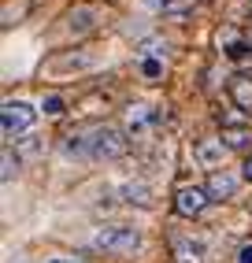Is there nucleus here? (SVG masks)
Instances as JSON below:
<instances>
[{"mask_svg": "<svg viewBox=\"0 0 252 263\" xmlns=\"http://www.w3.org/2000/svg\"><path fill=\"white\" fill-rule=\"evenodd\" d=\"M93 249L115 252V256H130V252L141 249V230H134V226H100L93 234Z\"/></svg>", "mask_w": 252, "mask_h": 263, "instance_id": "1", "label": "nucleus"}, {"mask_svg": "<svg viewBox=\"0 0 252 263\" xmlns=\"http://www.w3.org/2000/svg\"><path fill=\"white\" fill-rule=\"evenodd\" d=\"M126 134L119 126H93L89 130V156L93 160H119V156H126Z\"/></svg>", "mask_w": 252, "mask_h": 263, "instance_id": "2", "label": "nucleus"}, {"mask_svg": "<svg viewBox=\"0 0 252 263\" xmlns=\"http://www.w3.org/2000/svg\"><path fill=\"white\" fill-rule=\"evenodd\" d=\"M33 119H38V111H33L26 100H8L4 111H0V130H4V137L11 141V137H19L33 126Z\"/></svg>", "mask_w": 252, "mask_h": 263, "instance_id": "3", "label": "nucleus"}, {"mask_svg": "<svg viewBox=\"0 0 252 263\" xmlns=\"http://www.w3.org/2000/svg\"><path fill=\"white\" fill-rule=\"evenodd\" d=\"M208 189H201V185H182L174 193V212L178 215H186V219H193V215H201L204 208H208Z\"/></svg>", "mask_w": 252, "mask_h": 263, "instance_id": "4", "label": "nucleus"}, {"mask_svg": "<svg viewBox=\"0 0 252 263\" xmlns=\"http://www.w3.org/2000/svg\"><path fill=\"white\" fill-rule=\"evenodd\" d=\"M208 241L204 237H174V263H204Z\"/></svg>", "mask_w": 252, "mask_h": 263, "instance_id": "5", "label": "nucleus"}, {"mask_svg": "<svg viewBox=\"0 0 252 263\" xmlns=\"http://www.w3.org/2000/svg\"><path fill=\"white\" fill-rule=\"evenodd\" d=\"M156 122H159L156 108H149V104H137V108H130V115H126V134H130V137H145Z\"/></svg>", "mask_w": 252, "mask_h": 263, "instance_id": "6", "label": "nucleus"}, {"mask_svg": "<svg viewBox=\"0 0 252 263\" xmlns=\"http://www.w3.org/2000/svg\"><path fill=\"white\" fill-rule=\"evenodd\" d=\"M204 189H208L211 200H230L233 193H238V174H233V171H211Z\"/></svg>", "mask_w": 252, "mask_h": 263, "instance_id": "7", "label": "nucleus"}, {"mask_svg": "<svg viewBox=\"0 0 252 263\" xmlns=\"http://www.w3.org/2000/svg\"><path fill=\"white\" fill-rule=\"evenodd\" d=\"M196 163L201 167H223V160H226V145L219 141V137H204V141H196Z\"/></svg>", "mask_w": 252, "mask_h": 263, "instance_id": "8", "label": "nucleus"}, {"mask_svg": "<svg viewBox=\"0 0 252 263\" xmlns=\"http://www.w3.org/2000/svg\"><path fill=\"white\" fill-rule=\"evenodd\" d=\"M226 93H230V100L238 104L241 111H252V78H230V85H226Z\"/></svg>", "mask_w": 252, "mask_h": 263, "instance_id": "9", "label": "nucleus"}, {"mask_svg": "<svg viewBox=\"0 0 252 263\" xmlns=\"http://www.w3.org/2000/svg\"><path fill=\"white\" fill-rule=\"evenodd\" d=\"M93 23H97V11H93V8H75V11L67 15L70 33H85V30H93Z\"/></svg>", "mask_w": 252, "mask_h": 263, "instance_id": "10", "label": "nucleus"}, {"mask_svg": "<svg viewBox=\"0 0 252 263\" xmlns=\"http://www.w3.org/2000/svg\"><path fill=\"white\" fill-rule=\"evenodd\" d=\"M122 197L130 200V204H149L152 193H149V185H141V182H126L122 185Z\"/></svg>", "mask_w": 252, "mask_h": 263, "instance_id": "11", "label": "nucleus"}, {"mask_svg": "<svg viewBox=\"0 0 252 263\" xmlns=\"http://www.w3.org/2000/svg\"><path fill=\"white\" fill-rule=\"evenodd\" d=\"M223 141H226V148H245V145L252 141V134H248V130H230V126H226V130H223Z\"/></svg>", "mask_w": 252, "mask_h": 263, "instance_id": "12", "label": "nucleus"}, {"mask_svg": "<svg viewBox=\"0 0 252 263\" xmlns=\"http://www.w3.org/2000/svg\"><path fill=\"white\" fill-rule=\"evenodd\" d=\"M0 163H4V171H0V178H4V182H11L15 174H19V160L11 156V145L4 148V156H0Z\"/></svg>", "mask_w": 252, "mask_h": 263, "instance_id": "13", "label": "nucleus"}, {"mask_svg": "<svg viewBox=\"0 0 252 263\" xmlns=\"http://www.w3.org/2000/svg\"><path fill=\"white\" fill-rule=\"evenodd\" d=\"M141 74H145V78H159V74H164V60H156V56H141Z\"/></svg>", "mask_w": 252, "mask_h": 263, "instance_id": "14", "label": "nucleus"}, {"mask_svg": "<svg viewBox=\"0 0 252 263\" xmlns=\"http://www.w3.org/2000/svg\"><path fill=\"white\" fill-rule=\"evenodd\" d=\"M41 111H45V115H63V100H60V97H45V100H41Z\"/></svg>", "mask_w": 252, "mask_h": 263, "instance_id": "15", "label": "nucleus"}, {"mask_svg": "<svg viewBox=\"0 0 252 263\" xmlns=\"http://www.w3.org/2000/svg\"><path fill=\"white\" fill-rule=\"evenodd\" d=\"M238 263H252V245H241L238 249Z\"/></svg>", "mask_w": 252, "mask_h": 263, "instance_id": "16", "label": "nucleus"}, {"mask_svg": "<svg viewBox=\"0 0 252 263\" xmlns=\"http://www.w3.org/2000/svg\"><path fill=\"white\" fill-rule=\"evenodd\" d=\"M241 171H245V178L252 182V156H248V160H245V167H241Z\"/></svg>", "mask_w": 252, "mask_h": 263, "instance_id": "17", "label": "nucleus"}, {"mask_svg": "<svg viewBox=\"0 0 252 263\" xmlns=\"http://www.w3.org/2000/svg\"><path fill=\"white\" fill-rule=\"evenodd\" d=\"M48 263H75V259H48Z\"/></svg>", "mask_w": 252, "mask_h": 263, "instance_id": "18", "label": "nucleus"}, {"mask_svg": "<svg viewBox=\"0 0 252 263\" xmlns=\"http://www.w3.org/2000/svg\"><path fill=\"white\" fill-rule=\"evenodd\" d=\"M248 4H252V0H248Z\"/></svg>", "mask_w": 252, "mask_h": 263, "instance_id": "19", "label": "nucleus"}]
</instances>
